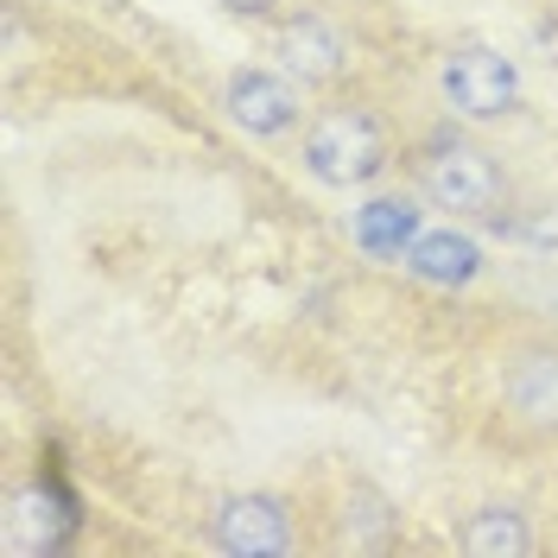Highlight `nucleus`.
Wrapping results in <instances>:
<instances>
[{"mask_svg":"<svg viewBox=\"0 0 558 558\" xmlns=\"http://www.w3.org/2000/svg\"><path fill=\"white\" fill-rule=\"evenodd\" d=\"M407 178H413V191L425 197L432 209H445V216H470V222H508L514 216V178L508 166L476 146V140L463 134H425L407 153Z\"/></svg>","mask_w":558,"mask_h":558,"instance_id":"obj_1","label":"nucleus"},{"mask_svg":"<svg viewBox=\"0 0 558 558\" xmlns=\"http://www.w3.org/2000/svg\"><path fill=\"white\" fill-rule=\"evenodd\" d=\"M299 166L330 191H362L393 166V134L368 102H324L305 114Z\"/></svg>","mask_w":558,"mask_h":558,"instance_id":"obj_2","label":"nucleus"},{"mask_svg":"<svg viewBox=\"0 0 558 558\" xmlns=\"http://www.w3.org/2000/svg\"><path fill=\"white\" fill-rule=\"evenodd\" d=\"M209 546L229 558H286L299 553V521H292V501L274 488H242V495H222L216 514H209Z\"/></svg>","mask_w":558,"mask_h":558,"instance_id":"obj_3","label":"nucleus"},{"mask_svg":"<svg viewBox=\"0 0 558 558\" xmlns=\"http://www.w3.org/2000/svg\"><path fill=\"white\" fill-rule=\"evenodd\" d=\"M438 89H445L451 114H463V121H501V114L521 108V70L495 45H451L445 70H438Z\"/></svg>","mask_w":558,"mask_h":558,"instance_id":"obj_4","label":"nucleus"},{"mask_svg":"<svg viewBox=\"0 0 558 558\" xmlns=\"http://www.w3.org/2000/svg\"><path fill=\"white\" fill-rule=\"evenodd\" d=\"M501 407L533 438H558V330L521 337L501 355Z\"/></svg>","mask_w":558,"mask_h":558,"instance_id":"obj_5","label":"nucleus"},{"mask_svg":"<svg viewBox=\"0 0 558 558\" xmlns=\"http://www.w3.org/2000/svg\"><path fill=\"white\" fill-rule=\"evenodd\" d=\"M70 533H76V501H70L58 483H13L7 495V514H0V546L13 558H51L70 546Z\"/></svg>","mask_w":558,"mask_h":558,"instance_id":"obj_6","label":"nucleus"},{"mask_svg":"<svg viewBox=\"0 0 558 558\" xmlns=\"http://www.w3.org/2000/svg\"><path fill=\"white\" fill-rule=\"evenodd\" d=\"M222 114L242 128L247 140H279L299 128V83L286 76V70H260V64H242L229 70V83H222Z\"/></svg>","mask_w":558,"mask_h":558,"instance_id":"obj_7","label":"nucleus"},{"mask_svg":"<svg viewBox=\"0 0 558 558\" xmlns=\"http://www.w3.org/2000/svg\"><path fill=\"white\" fill-rule=\"evenodd\" d=\"M274 58L299 89H330L349 70V38L324 13H286L274 26Z\"/></svg>","mask_w":558,"mask_h":558,"instance_id":"obj_8","label":"nucleus"},{"mask_svg":"<svg viewBox=\"0 0 558 558\" xmlns=\"http://www.w3.org/2000/svg\"><path fill=\"white\" fill-rule=\"evenodd\" d=\"M349 235H355V247L368 260H407V247L418 242V191H381V197H368V204L355 209Z\"/></svg>","mask_w":558,"mask_h":558,"instance_id":"obj_9","label":"nucleus"},{"mask_svg":"<svg viewBox=\"0 0 558 558\" xmlns=\"http://www.w3.org/2000/svg\"><path fill=\"white\" fill-rule=\"evenodd\" d=\"M407 274L425 279V286H445V292H457V286H470V279L483 274V247H476V235H463V229H418V242L407 247Z\"/></svg>","mask_w":558,"mask_h":558,"instance_id":"obj_10","label":"nucleus"},{"mask_svg":"<svg viewBox=\"0 0 558 558\" xmlns=\"http://www.w3.org/2000/svg\"><path fill=\"white\" fill-rule=\"evenodd\" d=\"M457 546L470 558H526L533 553V526L514 501H483L457 521Z\"/></svg>","mask_w":558,"mask_h":558,"instance_id":"obj_11","label":"nucleus"},{"mask_svg":"<svg viewBox=\"0 0 558 558\" xmlns=\"http://www.w3.org/2000/svg\"><path fill=\"white\" fill-rule=\"evenodd\" d=\"M393 533H400V514H393V501H387L381 488L355 483L343 501V546L349 553H381L393 546Z\"/></svg>","mask_w":558,"mask_h":558,"instance_id":"obj_12","label":"nucleus"},{"mask_svg":"<svg viewBox=\"0 0 558 558\" xmlns=\"http://www.w3.org/2000/svg\"><path fill=\"white\" fill-rule=\"evenodd\" d=\"M222 7H229L235 20H274L279 7H286V0H222Z\"/></svg>","mask_w":558,"mask_h":558,"instance_id":"obj_13","label":"nucleus"}]
</instances>
